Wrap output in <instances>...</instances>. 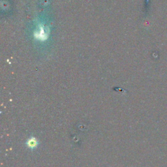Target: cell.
Wrapping results in <instances>:
<instances>
[{
    "mask_svg": "<svg viewBox=\"0 0 167 167\" xmlns=\"http://www.w3.org/2000/svg\"><path fill=\"white\" fill-rule=\"evenodd\" d=\"M39 141L35 137H30L26 142V146L31 150L36 149L39 146Z\"/></svg>",
    "mask_w": 167,
    "mask_h": 167,
    "instance_id": "6da1fadb",
    "label": "cell"
}]
</instances>
